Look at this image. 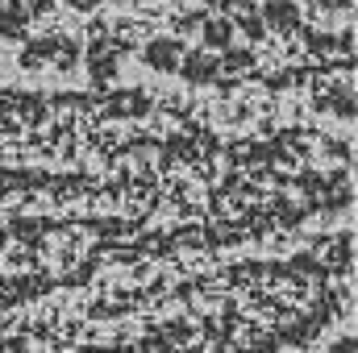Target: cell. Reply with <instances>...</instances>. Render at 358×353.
Returning <instances> with one entry per match:
<instances>
[{"instance_id":"6da1fadb","label":"cell","mask_w":358,"mask_h":353,"mask_svg":"<svg viewBox=\"0 0 358 353\" xmlns=\"http://www.w3.org/2000/svg\"><path fill=\"white\" fill-rule=\"evenodd\" d=\"M179 59H183V50H179L176 38H155V42H146V50H142V63H150L155 71H176Z\"/></svg>"},{"instance_id":"7a4b0ae2","label":"cell","mask_w":358,"mask_h":353,"mask_svg":"<svg viewBox=\"0 0 358 353\" xmlns=\"http://www.w3.org/2000/svg\"><path fill=\"white\" fill-rule=\"evenodd\" d=\"M263 21H267L271 29L287 33V29H296L300 13H296V4H292V0H267V4H263Z\"/></svg>"},{"instance_id":"3957f363","label":"cell","mask_w":358,"mask_h":353,"mask_svg":"<svg viewBox=\"0 0 358 353\" xmlns=\"http://www.w3.org/2000/svg\"><path fill=\"white\" fill-rule=\"evenodd\" d=\"M179 71H183V80L204 84V80H213V75H217V63H213L208 54H192V59H183V63H179Z\"/></svg>"},{"instance_id":"277c9868","label":"cell","mask_w":358,"mask_h":353,"mask_svg":"<svg viewBox=\"0 0 358 353\" xmlns=\"http://www.w3.org/2000/svg\"><path fill=\"white\" fill-rule=\"evenodd\" d=\"M204 42H208V46H217V50H225V46L234 42V25H229V21H221V17H217V21H208V25H204Z\"/></svg>"},{"instance_id":"5b68a950","label":"cell","mask_w":358,"mask_h":353,"mask_svg":"<svg viewBox=\"0 0 358 353\" xmlns=\"http://www.w3.org/2000/svg\"><path fill=\"white\" fill-rule=\"evenodd\" d=\"M334 353H355V341H350V337H346V341H338V345H334Z\"/></svg>"},{"instance_id":"8992f818","label":"cell","mask_w":358,"mask_h":353,"mask_svg":"<svg viewBox=\"0 0 358 353\" xmlns=\"http://www.w3.org/2000/svg\"><path fill=\"white\" fill-rule=\"evenodd\" d=\"M325 8H350V0H321Z\"/></svg>"}]
</instances>
